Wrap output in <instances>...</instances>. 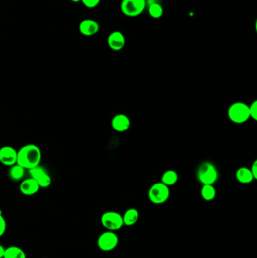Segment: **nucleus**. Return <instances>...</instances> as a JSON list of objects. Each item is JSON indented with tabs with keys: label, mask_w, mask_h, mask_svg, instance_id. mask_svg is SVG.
Here are the masks:
<instances>
[{
	"label": "nucleus",
	"mask_w": 257,
	"mask_h": 258,
	"mask_svg": "<svg viewBox=\"0 0 257 258\" xmlns=\"http://www.w3.org/2000/svg\"><path fill=\"white\" fill-rule=\"evenodd\" d=\"M42 159L40 148L34 144L24 145L17 151V164L25 170H31L39 166Z\"/></svg>",
	"instance_id": "obj_1"
},
{
	"label": "nucleus",
	"mask_w": 257,
	"mask_h": 258,
	"mask_svg": "<svg viewBox=\"0 0 257 258\" xmlns=\"http://www.w3.org/2000/svg\"><path fill=\"white\" fill-rule=\"evenodd\" d=\"M197 178L202 185H214L218 179V171L216 166L210 162H203L198 166Z\"/></svg>",
	"instance_id": "obj_2"
},
{
	"label": "nucleus",
	"mask_w": 257,
	"mask_h": 258,
	"mask_svg": "<svg viewBox=\"0 0 257 258\" xmlns=\"http://www.w3.org/2000/svg\"><path fill=\"white\" fill-rule=\"evenodd\" d=\"M228 116L232 123L243 124L250 118L249 105L244 102H235L231 104L228 109Z\"/></svg>",
	"instance_id": "obj_3"
},
{
	"label": "nucleus",
	"mask_w": 257,
	"mask_h": 258,
	"mask_svg": "<svg viewBox=\"0 0 257 258\" xmlns=\"http://www.w3.org/2000/svg\"><path fill=\"white\" fill-rule=\"evenodd\" d=\"M102 226L109 231L116 232L121 230L124 226L122 215L116 211H106L101 218Z\"/></svg>",
	"instance_id": "obj_4"
},
{
	"label": "nucleus",
	"mask_w": 257,
	"mask_h": 258,
	"mask_svg": "<svg viewBox=\"0 0 257 258\" xmlns=\"http://www.w3.org/2000/svg\"><path fill=\"white\" fill-rule=\"evenodd\" d=\"M170 190L169 186L161 182L154 184L150 186L148 191L149 200L155 204H161L165 203L169 198Z\"/></svg>",
	"instance_id": "obj_5"
},
{
	"label": "nucleus",
	"mask_w": 257,
	"mask_h": 258,
	"mask_svg": "<svg viewBox=\"0 0 257 258\" xmlns=\"http://www.w3.org/2000/svg\"><path fill=\"white\" fill-rule=\"evenodd\" d=\"M119 237L115 232L107 231L101 233L98 239V247L103 252H111L119 245Z\"/></svg>",
	"instance_id": "obj_6"
},
{
	"label": "nucleus",
	"mask_w": 257,
	"mask_h": 258,
	"mask_svg": "<svg viewBox=\"0 0 257 258\" xmlns=\"http://www.w3.org/2000/svg\"><path fill=\"white\" fill-rule=\"evenodd\" d=\"M146 8V0H123L121 12L128 17H136L143 13Z\"/></svg>",
	"instance_id": "obj_7"
},
{
	"label": "nucleus",
	"mask_w": 257,
	"mask_h": 258,
	"mask_svg": "<svg viewBox=\"0 0 257 258\" xmlns=\"http://www.w3.org/2000/svg\"><path fill=\"white\" fill-rule=\"evenodd\" d=\"M29 173H30L31 178H34L37 182L40 188L49 187L51 184V178L50 175L48 174L46 170L39 166L29 170Z\"/></svg>",
	"instance_id": "obj_8"
},
{
	"label": "nucleus",
	"mask_w": 257,
	"mask_h": 258,
	"mask_svg": "<svg viewBox=\"0 0 257 258\" xmlns=\"http://www.w3.org/2000/svg\"><path fill=\"white\" fill-rule=\"evenodd\" d=\"M17 151L12 147L0 148V163L4 166H12L17 164Z\"/></svg>",
	"instance_id": "obj_9"
},
{
	"label": "nucleus",
	"mask_w": 257,
	"mask_h": 258,
	"mask_svg": "<svg viewBox=\"0 0 257 258\" xmlns=\"http://www.w3.org/2000/svg\"><path fill=\"white\" fill-rule=\"evenodd\" d=\"M109 48L113 51H120L125 45V37L120 31H114L109 34L107 39Z\"/></svg>",
	"instance_id": "obj_10"
},
{
	"label": "nucleus",
	"mask_w": 257,
	"mask_h": 258,
	"mask_svg": "<svg viewBox=\"0 0 257 258\" xmlns=\"http://www.w3.org/2000/svg\"><path fill=\"white\" fill-rule=\"evenodd\" d=\"M79 32L86 37L95 35L99 31L100 26L98 22L91 19L81 21L79 26Z\"/></svg>",
	"instance_id": "obj_11"
},
{
	"label": "nucleus",
	"mask_w": 257,
	"mask_h": 258,
	"mask_svg": "<svg viewBox=\"0 0 257 258\" xmlns=\"http://www.w3.org/2000/svg\"><path fill=\"white\" fill-rule=\"evenodd\" d=\"M112 127L118 132L128 131L131 126V120L124 114H117L112 119Z\"/></svg>",
	"instance_id": "obj_12"
},
{
	"label": "nucleus",
	"mask_w": 257,
	"mask_h": 258,
	"mask_svg": "<svg viewBox=\"0 0 257 258\" xmlns=\"http://www.w3.org/2000/svg\"><path fill=\"white\" fill-rule=\"evenodd\" d=\"M40 186L34 178L24 180L20 184V190L25 196H33L39 192Z\"/></svg>",
	"instance_id": "obj_13"
},
{
	"label": "nucleus",
	"mask_w": 257,
	"mask_h": 258,
	"mask_svg": "<svg viewBox=\"0 0 257 258\" xmlns=\"http://www.w3.org/2000/svg\"><path fill=\"white\" fill-rule=\"evenodd\" d=\"M139 211L136 208H129L122 215L124 226H132L137 223L139 220Z\"/></svg>",
	"instance_id": "obj_14"
},
{
	"label": "nucleus",
	"mask_w": 257,
	"mask_h": 258,
	"mask_svg": "<svg viewBox=\"0 0 257 258\" xmlns=\"http://www.w3.org/2000/svg\"><path fill=\"white\" fill-rule=\"evenodd\" d=\"M236 178L239 183L243 184L251 183L254 180H255L250 168H245V167H242L237 170L236 173Z\"/></svg>",
	"instance_id": "obj_15"
},
{
	"label": "nucleus",
	"mask_w": 257,
	"mask_h": 258,
	"mask_svg": "<svg viewBox=\"0 0 257 258\" xmlns=\"http://www.w3.org/2000/svg\"><path fill=\"white\" fill-rule=\"evenodd\" d=\"M178 174L173 170H168L161 176V183L166 186H173L178 181Z\"/></svg>",
	"instance_id": "obj_16"
},
{
	"label": "nucleus",
	"mask_w": 257,
	"mask_h": 258,
	"mask_svg": "<svg viewBox=\"0 0 257 258\" xmlns=\"http://www.w3.org/2000/svg\"><path fill=\"white\" fill-rule=\"evenodd\" d=\"M216 194H217V192H216L214 185H202V189H201V196L203 200L206 201H211L215 198Z\"/></svg>",
	"instance_id": "obj_17"
},
{
	"label": "nucleus",
	"mask_w": 257,
	"mask_h": 258,
	"mask_svg": "<svg viewBox=\"0 0 257 258\" xmlns=\"http://www.w3.org/2000/svg\"><path fill=\"white\" fill-rule=\"evenodd\" d=\"M25 173V169L18 164L14 165L11 166L9 171V178L12 181H18L23 179Z\"/></svg>",
	"instance_id": "obj_18"
},
{
	"label": "nucleus",
	"mask_w": 257,
	"mask_h": 258,
	"mask_svg": "<svg viewBox=\"0 0 257 258\" xmlns=\"http://www.w3.org/2000/svg\"><path fill=\"white\" fill-rule=\"evenodd\" d=\"M3 258H27L25 252L17 246H10L5 248Z\"/></svg>",
	"instance_id": "obj_19"
},
{
	"label": "nucleus",
	"mask_w": 257,
	"mask_h": 258,
	"mask_svg": "<svg viewBox=\"0 0 257 258\" xmlns=\"http://www.w3.org/2000/svg\"><path fill=\"white\" fill-rule=\"evenodd\" d=\"M149 14L153 18H160L163 15V8L160 4L154 2L149 7Z\"/></svg>",
	"instance_id": "obj_20"
},
{
	"label": "nucleus",
	"mask_w": 257,
	"mask_h": 258,
	"mask_svg": "<svg viewBox=\"0 0 257 258\" xmlns=\"http://www.w3.org/2000/svg\"><path fill=\"white\" fill-rule=\"evenodd\" d=\"M249 113H250V118L254 119V121L257 120V101H254L251 103V105H249Z\"/></svg>",
	"instance_id": "obj_21"
},
{
	"label": "nucleus",
	"mask_w": 257,
	"mask_h": 258,
	"mask_svg": "<svg viewBox=\"0 0 257 258\" xmlns=\"http://www.w3.org/2000/svg\"><path fill=\"white\" fill-rule=\"evenodd\" d=\"M81 2L88 9H94L99 5L101 0H81Z\"/></svg>",
	"instance_id": "obj_22"
},
{
	"label": "nucleus",
	"mask_w": 257,
	"mask_h": 258,
	"mask_svg": "<svg viewBox=\"0 0 257 258\" xmlns=\"http://www.w3.org/2000/svg\"><path fill=\"white\" fill-rule=\"evenodd\" d=\"M7 223L5 221V218L2 216L0 212V237L3 236L4 233L6 231Z\"/></svg>",
	"instance_id": "obj_23"
},
{
	"label": "nucleus",
	"mask_w": 257,
	"mask_h": 258,
	"mask_svg": "<svg viewBox=\"0 0 257 258\" xmlns=\"http://www.w3.org/2000/svg\"><path fill=\"white\" fill-rule=\"evenodd\" d=\"M251 173H252L253 176H254V179H257V160H254L252 166H251Z\"/></svg>",
	"instance_id": "obj_24"
},
{
	"label": "nucleus",
	"mask_w": 257,
	"mask_h": 258,
	"mask_svg": "<svg viewBox=\"0 0 257 258\" xmlns=\"http://www.w3.org/2000/svg\"><path fill=\"white\" fill-rule=\"evenodd\" d=\"M5 248L2 246V245H0V258H3L4 255H5Z\"/></svg>",
	"instance_id": "obj_25"
},
{
	"label": "nucleus",
	"mask_w": 257,
	"mask_h": 258,
	"mask_svg": "<svg viewBox=\"0 0 257 258\" xmlns=\"http://www.w3.org/2000/svg\"><path fill=\"white\" fill-rule=\"evenodd\" d=\"M72 2H75V3H77V2H81V0H71Z\"/></svg>",
	"instance_id": "obj_26"
}]
</instances>
